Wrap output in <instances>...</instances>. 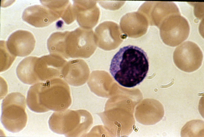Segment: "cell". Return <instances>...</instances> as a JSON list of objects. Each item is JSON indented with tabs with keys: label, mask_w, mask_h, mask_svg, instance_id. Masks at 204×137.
<instances>
[{
	"label": "cell",
	"mask_w": 204,
	"mask_h": 137,
	"mask_svg": "<svg viewBox=\"0 0 204 137\" xmlns=\"http://www.w3.org/2000/svg\"><path fill=\"white\" fill-rule=\"evenodd\" d=\"M149 67L146 53L137 46L129 45L120 48L114 56L109 71L120 85L131 88L143 80Z\"/></svg>",
	"instance_id": "1"
},
{
	"label": "cell",
	"mask_w": 204,
	"mask_h": 137,
	"mask_svg": "<svg viewBox=\"0 0 204 137\" xmlns=\"http://www.w3.org/2000/svg\"><path fill=\"white\" fill-rule=\"evenodd\" d=\"M71 101L69 87L60 78L33 85L28 91L26 99L30 109L37 113L62 110L69 105Z\"/></svg>",
	"instance_id": "2"
},
{
	"label": "cell",
	"mask_w": 204,
	"mask_h": 137,
	"mask_svg": "<svg viewBox=\"0 0 204 137\" xmlns=\"http://www.w3.org/2000/svg\"><path fill=\"white\" fill-rule=\"evenodd\" d=\"M26 104L25 97L19 92L11 93L3 100L1 120L7 130L17 133L26 126L27 121Z\"/></svg>",
	"instance_id": "3"
},
{
	"label": "cell",
	"mask_w": 204,
	"mask_h": 137,
	"mask_svg": "<svg viewBox=\"0 0 204 137\" xmlns=\"http://www.w3.org/2000/svg\"><path fill=\"white\" fill-rule=\"evenodd\" d=\"M93 37L91 30L82 27L65 31L64 58L89 57L94 50Z\"/></svg>",
	"instance_id": "4"
},
{
	"label": "cell",
	"mask_w": 204,
	"mask_h": 137,
	"mask_svg": "<svg viewBox=\"0 0 204 137\" xmlns=\"http://www.w3.org/2000/svg\"><path fill=\"white\" fill-rule=\"evenodd\" d=\"M67 62L60 56L50 54L35 57L31 75V85L56 78H63Z\"/></svg>",
	"instance_id": "5"
},
{
	"label": "cell",
	"mask_w": 204,
	"mask_h": 137,
	"mask_svg": "<svg viewBox=\"0 0 204 137\" xmlns=\"http://www.w3.org/2000/svg\"><path fill=\"white\" fill-rule=\"evenodd\" d=\"M159 27L163 41L172 47L181 44L187 38L189 34L188 23L180 13L173 14L167 17Z\"/></svg>",
	"instance_id": "6"
},
{
	"label": "cell",
	"mask_w": 204,
	"mask_h": 137,
	"mask_svg": "<svg viewBox=\"0 0 204 137\" xmlns=\"http://www.w3.org/2000/svg\"><path fill=\"white\" fill-rule=\"evenodd\" d=\"M173 60L176 66L186 72H191L201 66L203 54L200 48L191 41H186L175 49Z\"/></svg>",
	"instance_id": "7"
},
{
	"label": "cell",
	"mask_w": 204,
	"mask_h": 137,
	"mask_svg": "<svg viewBox=\"0 0 204 137\" xmlns=\"http://www.w3.org/2000/svg\"><path fill=\"white\" fill-rule=\"evenodd\" d=\"M35 40L33 35L26 30H19L12 34L6 42L7 47L13 55L24 57L33 50Z\"/></svg>",
	"instance_id": "8"
},
{
	"label": "cell",
	"mask_w": 204,
	"mask_h": 137,
	"mask_svg": "<svg viewBox=\"0 0 204 137\" xmlns=\"http://www.w3.org/2000/svg\"><path fill=\"white\" fill-rule=\"evenodd\" d=\"M60 17L54 11L46 6L39 5L27 7L24 10L22 15L23 20L37 27L47 26Z\"/></svg>",
	"instance_id": "9"
},
{
	"label": "cell",
	"mask_w": 204,
	"mask_h": 137,
	"mask_svg": "<svg viewBox=\"0 0 204 137\" xmlns=\"http://www.w3.org/2000/svg\"><path fill=\"white\" fill-rule=\"evenodd\" d=\"M88 72V66L84 61L81 59L71 60L65 66L63 78L70 84L79 86L85 82Z\"/></svg>",
	"instance_id": "10"
},
{
	"label": "cell",
	"mask_w": 204,
	"mask_h": 137,
	"mask_svg": "<svg viewBox=\"0 0 204 137\" xmlns=\"http://www.w3.org/2000/svg\"><path fill=\"white\" fill-rule=\"evenodd\" d=\"M16 56L12 54L9 50L6 42L0 41V72L8 69L11 66Z\"/></svg>",
	"instance_id": "11"
}]
</instances>
